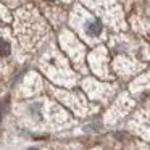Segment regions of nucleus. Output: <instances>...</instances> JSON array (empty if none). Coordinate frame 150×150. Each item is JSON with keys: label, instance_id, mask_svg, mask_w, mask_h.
I'll return each mask as SVG.
<instances>
[{"label": "nucleus", "instance_id": "obj_1", "mask_svg": "<svg viewBox=\"0 0 150 150\" xmlns=\"http://www.w3.org/2000/svg\"><path fill=\"white\" fill-rule=\"evenodd\" d=\"M86 33H87L91 37H98L102 34V24H100V21H97V20L91 21V23L86 26Z\"/></svg>", "mask_w": 150, "mask_h": 150}, {"label": "nucleus", "instance_id": "obj_5", "mask_svg": "<svg viewBox=\"0 0 150 150\" xmlns=\"http://www.w3.org/2000/svg\"><path fill=\"white\" fill-rule=\"evenodd\" d=\"M31 150H36V149H31Z\"/></svg>", "mask_w": 150, "mask_h": 150}, {"label": "nucleus", "instance_id": "obj_2", "mask_svg": "<svg viewBox=\"0 0 150 150\" xmlns=\"http://www.w3.org/2000/svg\"><path fill=\"white\" fill-rule=\"evenodd\" d=\"M10 52H11L10 42L5 40V39H0V55H2V57H8V55H10Z\"/></svg>", "mask_w": 150, "mask_h": 150}, {"label": "nucleus", "instance_id": "obj_3", "mask_svg": "<svg viewBox=\"0 0 150 150\" xmlns=\"http://www.w3.org/2000/svg\"><path fill=\"white\" fill-rule=\"evenodd\" d=\"M29 111H31V115H33V116L37 118V120H40V118H42V113H40V105H39V103L31 105V107H29Z\"/></svg>", "mask_w": 150, "mask_h": 150}, {"label": "nucleus", "instance_id": "obj_4", "mask_svg": "<svg viewBox=\"0 0 150 150\" xmlns=\"http://www.w3.org/2000/svg\"><path fill=\"white\" fill-rule=\"evenodd\" d=\"M7 102L8 100H5V102H2L0 103V120L4 118V115H5V110H7Z\"/></svg>", "mask_w": 150, "mask_h": 150}]
</instances>
